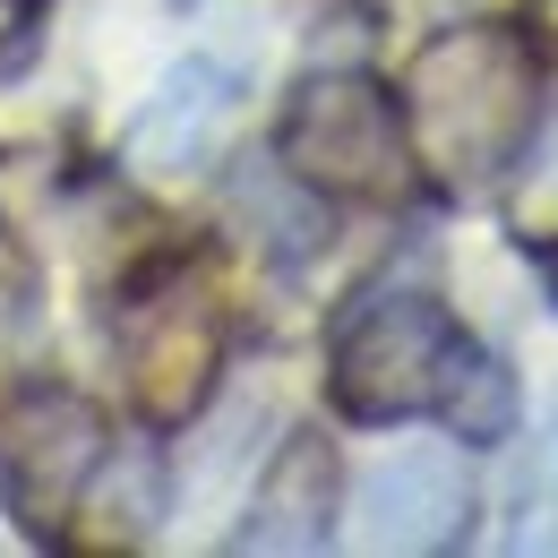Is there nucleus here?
Segmentation results:
<instances>
[{"label":"nucleus","mask_w":558,"mask_h":558,"mask_svg":"<svg viewBox=\"0 0 558 558\" xmlns=\"http://www.w3.org/2000/svg\"><path fill=\"white\" fill-rule=\"evenodd\" d=\"M404 112V146L413 172H429L438 190H489L507 181L515 146L542 121V61L533 35L489 26V17H456L413 52V70L396 86Z\"/></svg>","instance_id":"obj_1"},{"label":"nucleus","mask_w":558,"mask_h":558,"mask_svg":"<svg viewBox=\"0 0 558 558\" xmlns=\"http://www.w3.org/2000/svg\"><path fill=\"white\" fill-rule=\"evenodd\" d=\"M464 352H473V336L447 318L438 292L378 283V292H361L344 310V327L327 344V396L361 429H396V421L438 413V396L464 369Z\"/></svg>","instance_id":"obj_2"},{"label":"nucleus","mask_w":558,"mask_h":558,"mask_svg":"<svg viewBox=\"0 0 558 558\" xmlns=\"http://www.w3.org/2000/svg\"><path fill=\"white\" fill-rule=\"evenodd\" d=\"M283 172L318 198L344 207H387L413 181V146H404V112L369 70H310L283 104L276 130Z\"/></svg>","instance_id":"obj_3"},{"label":"nucleus","mask_w":558,"mask_h":558,"mask_svg":"<svg viewBox=\"0 0 558 558\" xmlns=\"http://www.w3.org/2000/svg\"><path fill=\"white\" fill-rule=\"evenodd\" d=\"M223 301L190 267H163L130 292L121 310V378H130V404L155 429H181V421L207 413L215 378H223Z\"/></svg>","instance_id":"obj_4"},{"label":"nucleus","mask_w":558,"mask_h":558,"mask_svg":"<svg viewBox=\"0 0 558 558\" xmlns=\"http://www.w3.org/2000/svg\"><path fill=\"white\" fill-rule=\"evenodd\" d=\"M104 456H112V429L77 387H61V378L17 387L0 404V507L17 515V533L61 542Z\"/></svg>","instance_id":"obj_5"},{"label":"nucleus","mask_w":558,"mask_h":558,"mask_svg":"<svg viewBox=\"0 0 558 558\" xmlns=\"http://www.w3.org/2000/svg\"><path fill=\"white\" fill-rule=\"evenodd\" d=\"M473 473L456 447H404L387 456L361 498H352V542L361 550H404V558H438L473 542Z\"/></svg>","instance_id":"obj_6"},{"label":"nucleus","mask_w":558,"mask_h":558,"mask_svg":"<svg viewBox=\"0 0 558 558\" xmlns=\"http://www.w3.org/2000/svg\"><path fill=\"white\" fill-rule=\"evenodd\" d=\"M232 112H241V77L223 70V61H172V70L155 77V95L130 112L121 163L138 181H190V172H207L215 155H223Z\"/></svg>","instance_id":"obj_7"},{"label":"nucleus","mask_w":558,"mask_h":558,"mask_svg":"<svg viewBox=\"0 0 558 558\" xmlns=\"http://www.w3.org/2000/svg\"><path fill=\"white\" fill-rule=\"evenodd\" d=\"M336 515H344V464H336V447L318 429H292L276 456H267L241 524H232V550H258V558L327 550L336 542Z\"/></svg>","instance_id":"obj_8"},{"label":"nucleus","mask_w":558,"mask_h":558,"mask_svg":"<svg viewBox=\"0 0 558 558\" xmlns=\"http://www.w3.org/2000/svg\"><path fill=\"white\" fill-rule=\"evenodd\" d=\"M507 232L533 258L558 250V104H542L533 138L515 146V163H507Z\"/></svg>","instance_id":"obj_9"},{"label":"nucleus","mask_w":558,"mask_h":558,"mask_svg":"<svg viewBox=\"0 0 558 558\" xmlns=\"http://www.w3.org/2000/svg\"><path fill=\"white\" fill-rule=\"evenodd\" d=\"M438 413H447V429H456V447H507V438H515V413H524V404H515V369L473 344L464 369L447 378Z\"/></svg>","instance_id":"obj_10"},{"label":"nucleus","mask_w":558,"mask_h":558,"mask_svg":"<svg viewBox=\"0 0 558 558\" xmlns=\"http://www.w3.org/2000/svg\"><path fill=\"white\" fill-rule=\"evenodd\" d=\"M35 26H44V0H0V70L35 44Z\"/></svg>","instance_id":"obj_11"},{"label":"nucleus","mask_w":558,"mask_h":558,"mask_svg":"<svg viewBox=\"0 0 558 558\" xmlns=\"http://www.w3.org/2000/svg\"><path fill=\"white\" fill-rule=\"evenodd\" d=\"M524 498H542V507H558V421L542 429V447H533V489Z\"/></svg>","instance_id":"obj_12"},{"label":"nucleus","mask_w":558,"mask_h":558,"mask_svg":"<svg viewBox=\"0 0 558 558\" xmlns=\"http://www.w3.org/2000/svg\"><path fill=\"white\" fill-rule=\"evenodd\" d=\"M542 283H550V310H558V250H542Z\"/></svg>","instance_id":"obj_13"},{"label":"nucleus","mask_w":558,"mask_h":558,"mask_svg":"<svg viewBox=\"0 0 558 558\" xmlns=\"http://www.w3.org/2000/svg\"><path fill=\"white\" fill-rule=\"evenodd\" d=\"M533 17H542V26H558V0H533Z\"/></svg>","instance_id":"obj_14"}]
</instances>
